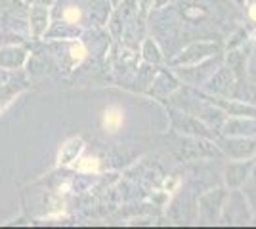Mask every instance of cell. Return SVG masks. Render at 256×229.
I'll list each match as a JSON object with an SVG mask.
<instances>
[{"label": "cell", "instance_id": "6", "mask_svg": "<svg viewBox=\"0 0 256 229\" xmlns=\"http://www.w3.org/2000/svg\"><path fill=\"white\" fill-rule=\"evenodd\" d=\"M250 17H252V19H256V4H252V6H250Z\"/></svg>", "mask_w": 256, "mask_h": 229}, {"label": "cell", "instance_id": "3", "mask_svg": "<svg viewBox=\"0 0 256 229\" xmlns=\"http://www.w3.org/2000/svg\"><path fill=\"white\" fill-rule=\"evenodd\" d=\"M75 168L80 170V172H96L98 168H100V161L94 159V157H86V159H80L75 164Z\"/></svg>", "mask_w": 256, "mask_h": 229}, {"label": "cell", "instance_id": "4", "mask_svg": "<svg viewBox=\"0 0 256 229\" xmlns=\"http://www.w3.org/2000/svg\"><path fill=\"white\" fill-rule=\"evenodd\" d=\"M86 55V48L82 46V44L78 42V44H75L73 48H71V57L75 59V61H80L82 57Z\"/></svg>", "mask_w": 256, "mask_h": 229}, {"label": "cell", "instance_id": "5", "mask_svg": "<svg viewBox=\"0 0 256 229\" xmlns=\"http://www.w3.org/2000/svg\"><path fill=\"white\" fill-rule=\"evenodd\" d=\"M80 17V11L76 10V8H69V10L65 11V19L67 21H76Z\"/></svg>", "mask_w": 256, "mask_h": 229}, {"label": "cell", "instance_id": "1", "mask_svg": "<svg viewBox=\"0 0 256 229\" xmlns=\"http://www.w3.org/2000/svg\"><path fill=\"white\" fill-rule=\"evenodd\" d=\"M82 151V140L73 138L69 142H65L62 145V151H60V164H69L71 161H75L76 155Z\"/></svg>", "mask_w": 256, "mask_h": 229}, {"label": "cell", "instance_id": "2", "mask_svg": "<svg viewBox=\"0 0 256 229\" xmlns=\"http://www.w3.org/2000/svg\"><path fill=\"white\" fill-rule=\"evenodd\" d=\"M122 124V113L118 107H111V109L106 111L104 115V128L107 132H117Z\"/></svg>", "mask_w": 256, "mask_h": 229}]
</instances>
